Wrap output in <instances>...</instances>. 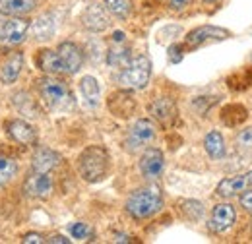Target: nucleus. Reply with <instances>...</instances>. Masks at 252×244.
I'll list each match as a JSON object with an SVG mask.
<instances>
[{"instance_id":"f257e3e1","label":"nucleus","mask_w":252,"mask_h":244,"mask_svg":"<svg viewBox=\"0 0 252 244\" xmlns=\"http://www.w3.org/2000/svg\"><path fill=\"white\" fill-rule=\"evenodd\" d=\"M78 175L90 184L105 181L111 169V155L103 146H90L78 155Z\"/></svg>"},{"instance_id":"f03ea898","label":"nucleus","mask_w":252,"mask_h":244,"mask_svg":"<svg viewBox=\"0 0 252 244\" xmlns=\"http://www.w3.org/2000/svg\"><path fill=\"white\" fill-rule=\"evenodd\" d=\"M126 214L138 221L150 219L163 208V194L158 184H148L134 190L126 200Z\"/></svg>"},{"instance_id":"7ed1b4c3","label":"nucleus","mask_w":252,"mask_h":244,"mask_svg":"<svg viewBox=\"0 0 252 244\" xmlns=\"http://www.w3.org/2000/svg\"><path fill=\"white\" fill-rule=\"evenodd\" d=\"M37 90L41 95V101L49 111H70L74 107L72 92L57 76H45L37 80Z\"/></svg>"},{"instance_id":"20e7f679","label":"nucleus","mask_w":252,"mask_h":244,"mask_svg":"<svg viewBox=\"0 0 252 244\" xmlns=\"http://www.w3.org/2000/svg\"><path fill=\"white\" fill-rule=\"evenodd\" d=\"M150 78H152V61L140 55V57L130 59L125 68H121L119 84L123 86V90L136 92V90H144Z\"/></svg>"},{"instance_id":"39448f33","label":"nucleus","mask_w":252,"mask_h":244,"mask_svg":"<svg viewBox=\"0 0 252 244\" xmlns=\"http://www.w3.org/2000/svg\"><path fill=\"white\" fill-rule=\"evenodd\" d=\"M156 140V124L148 119H140L132 124L125 140V150L128 153H136L148 148Z\"/></svg>"},{"instance_id":"423d86ee","label":"nucleus","mask_w":252,"mask_h":244,"mask_svg":"<svg viewBox=\"0 0 252 244\" xmlns=\"http://www.w3.org/2000/svg\"><path fill=\"white\" fill-rule=\"evenodd\" d=\"M30 31V22L26 18L6 16L4 22H0V41L6 45H18L26 39Z\"/></svg>"},{"instance_id":"0eeeda50","label":"nucleus","mask_w":252,"mask_h":244,"mask_svg":"<svg viewBox=\"0 0 252 244\" xmlns=\"http://www.w3.org/2000/svg\"><path fill=\"white\" fill-rule=\"evenodd\" d=\"M231 33L223 28L218 26H200L196 30L189 31L187 35V47L190 49H196V47H202V45H208V43H216V41H225L229 39Z\"/></svg>"},{"instance_id":"6e6552de","label":"nucleus","mask_w":252,"mask_h":244,"mask_svg":"<svg viewBox=\"0 0 252 244\" xmlns=\"http://www.w3.org/2000/svg\"><path fill=\"white\" fill-rule=\"evenodd\" d=\"M165 171V155L158 148H148L140 157V173L148 181H158Z\"/></svg>"},{"instance_id":"1a4fd4ad","label":"nucleus","mask_w":252,"mask_h":244,"mask_svg":"<svg viewBox=\"0 0 252 244\" xmlns=\"http://www.w3.org/2000/svg\"><path fill=\"white\" fill-rule=\"evenodd\" d=\"M8 138H12L20 146H35L37 144V132L26 119H12L4 124Z\"/></svg>"},{"instance_id":"9d476101","label":"nucleus","mask_w":252,"mask_h":244,"mask_svg":"<svg viewBox=\"0 0 252 244\" xmlns=\"http://www.w3.org/2000/svg\"><path fill=\"white\" fill-rule=\"evenodd\" d=\"M24 194L35 200H47L53 192V181L49 173H32L24 183Z\"/></svg>"},{"instance_id":"9b49d317","label":"nucleus","mask_w":252,"mask_h":244,"mask_svg":"<svg viewBox=\"0 0 252 244\" xmlns=\"http://www.w3.org/2000/svg\"><path fill=\"white\" fill-rule=\"evenodd\" d=\"M57 53L61 57V62H63V68L66 74H78L80 68L84 66V51L72 41L61 43Z\"/></svg>"},{"instance_id":"f8f14e48","label":"nucleus","mask_w":252,"mask_h":244,"mask_svg":"<svg viewBox=\"0 0 252 244\" xmlns=\"http://www.w3.org/2000/svg\"><path fill=\"white\" fill-rule=\"evenodd\" d=\"M107 105H109V111L119 119H128L136 111V99L132 97L130 90H121V92L113 93Z\"/></svg>"},{"instance_id":"ddd939ff","label":"nucleus","mask_w":252,"mask_h":244,"mask_svg":"<svg viewBox=\"0 0 252 244\" xmlns=\"http://www.w3.org/2000/svg\"><path fill=\"white\" fill-rule=\"evenodd\" d=\"M82 24L88 31L101 33L109 28V16H107V8L101 4H90L82 16Z\"/></svg>"},{"instance_id":"4468645a","label":"nucleus","mask_w":252,"mask_h":244,"mask_svg":"<svg viewBox=\"0 0 252 244\" xmlns=\"http://www.w3.org/2000/svg\"><path fill=\"white\" fill-rule=\"evenodd\" d=\"M61 153L51 148H37L32 155V171L33 173H51L59 167Z\"/></svg>"},{"instance_id":"2eb2a0df","label":"nucleus","mask_w":252,"mask_h":244,"mask_svg":"<svg viewBox=\"0 0 252 244\" xmlns=\"http://www.w3.org/2000/svg\"><path fill=\"white\" fill-rule=\"evenodd\" d=\"M150 115L156 119L158 122H161L163 126L173 124L179 111H177V103L171 97H158L152 105H150Z\"/></svg>"},{"instance_id":"dca6fc26","label":"nucleus","mask_w":252,"mask_h":244,"mask_svg":"<svg viewBox=\"0 0 252 244\" xmlns=\"http://www.w3.org/2000/svg\"><path fill=\"white\" fill-rule=\"evenodd\" d=\"M252 188V171L245 173V175H237V177H229V179H223L218 184V194L221 198H233L245 190Z\"/></svg>"},{"instance_id":"f3484780","label":"nucleus","mask_w":252,"mask_h":244,"mask_svg":"<svg viewBox=\"0 0 252 244\" xmlns=\"http://www.w3.org/2000/svg\"><path fill=\"white\" fill-rule=\"evenodd\" d=\"M237 219V214H235V208L231 204H218L212 212V219H210V229L214 233H225L227 229L233 227Z\"/></svg>"},{"instance_id":"a211bd4d","label":"nucleus","mask_w":252,"mask_h":244,"mask_svg":"<svg viewBox=\"0 0 252 244\" xmlns=\"http://www.w3.org/2000/svg\"><path fill=\"white\" fill-rule=\"evenodd\" d=\"M35 64H37V68H39L45 76H59V74L64 72L59 53H57V51H51V49H41V51H37Z\"/></svg>"},{"instance_id":"6ab92c4d","label":"nucleus","mask_w":252,"mask_h":244,"mask_svg":"<svg viewBox=\"0 0 252 244\" xmlns=\"http://www.w3.org/2000/svg\"><path fill=\"white\" fill-rule=\"evenodd\" d=\"M57 31V16L51 12L41 14L33 24H30V33L37 41H47L55 35Z\"/></svg>"},{"instance_id":"aec40b11","label":"nucleus","mask_w":252,"mask_h":244,"mask_svg":"<svg viewBox=\"0 0 252 244\" xmlns=\"http://www.w3.org/2000/svg\"><path fill=\"white\" fill-rule=\"evenodd\" d=\"M37 4H39V0H0V14L26 18L37 8Z\"/></svg>"},{"instance_id":"412c9836","label":"nucleus","mask_w":252,"mask_h":244,"mask_svg":"<svg viewBox=\"0 0 252 244\" xmlns=\"http://www.w3.org/2000/svg\"><path fill=\"white\" fill-rule=\"evenodd\" d=\"M24 53H14L12 57H8L0 68V80L4 84H14L24 68Z\"/></svg>"},{"instance_id":"4be33fe9","label":"nucleus","mask_w":252,"mask_h":244,"mask_svg":"<svg viewBox=\"0 0 252 244\" xmlns=\"http://www.w3.org/2000/svg\"><path fill=\"white\" fill-rule=\"evenodd\" d=\"M12 105H14V107L18 109V113L24 115L26 119H37V117H39L37 101L30 95V92H16L12 95Z\"/></svg>"},{"instance_id":"5701e85b","label":"nucleus","mask_w":252,"mask_h":244,"mask_svg":"<svg viewBox=\"0 0 252 244\" xmlns=\"http://www.w3.org/2000/svg\"><path fill=\"white\" fill-rule=\"evenodd\" d=\"M80 92H82V97H84L88 107H97L99 105L101 88H99V84H97V80L94 76H84L80 80Z\"/></svg>"},{"instance_id":"b1692460","label":"nucleus","mask_w":252,"mask_h":244,"mask_svg":"<svg viewBox=\"0 0 252 244\" xmlns=\"http://www.w3.org/2000/svg\"><path fill=\"white\" fill-rule=\"evenodd\" d=\"M204 150L212 159H223L225 157V140L221 136V132L212 130L206 134L204 138Z\"/></svg>"},{"instance_id":"393cba45","label":"nucleus","mask_w":252,"mask_h":244,"mask_svg":"<svg viewBox=\"0 0 252 244\" xmlns=\"http://www.w3.org/2000/svg\"><path fill=\"white\" fill-rule=\"evenodd\" d=\"M249 119V111L239 105V103H233V105H227L223 111H221V121L227 126H239Z\"/></svg>"},{"instance_id":"a878e982","label":"nucleus","mask_w":252,"mask_h":244,"mask_svg":"<svg viewBox=\"0 0 252 244\" xmlns=\"http://www.w3.org/2000/svg\"><path fill=\"white\" fill-rule=\"evenodd\" d=\"M130 59H132L130 49H128V47H123V43H117V47H113V49L107 53V64H109L111 68H125Z\"/></svg>"},{"instance_id":"bb28decb","label":"nucleus","mask_w":252,"mask_h":244,"mask_svg":"<svg viewBox=\"0 0 252 244\" xmlns=\"http://www.w3.org/2000/svg\"><path fill=\"white\" fill-rule=\"evenodd\" d=\"M18 175V163L8 157H0V188L8 186Z\"/></svg>"},{"instance_id":"cd10ccee","label":"nucleus","mask_w":252,"mask_h":244,"mask_svg":"<svg viewBox=\"0 0 252 244\" xmlns=\"http://www.w3.org/2000/svg\"><path fill=\"white\" fill-rule=\"evenodd\" d=\"M105 8L117 16V18H128L130 14V0H105Z\"/></svg>"},{"instance_id":"c85d7f7f","label":"nucleus","mask_w":252,"mask_h":244,"mask_svg":"<svg viewBox=\"0 0 252 244\" xmlns=\"http://www.w3.org/2000/svg\"><path fill=\"white\" fill-rule=\"evenodd\" d=\"M181 210H183V215L190 219V221H198L202 215H204V206L196 200H187L181 204Z\"/></svg>"},{"instance_id":"c756f323","label":"nucleus","mask_w":252,"mask_h":244,"mask_svg":"<svg viewBox=\"0 0 252 244\" xmlns=\"http://www.w3.org/2000/svg\"><path fill=\"white\" fill-rule=\"evenodd\" d=\"M235 144H237V150L243 153V155L251 157L252 155V126L241 130V134L237 136V142H235Z\"/></svg>"},{"instance_id":"7c9ffc66","label":"nucleus","mask_w":252,"mask_h":244,"mask_svg":"<svg viewBox=\"0 0 252 244\" xmlns=\"http://www.w3.org/2000/svg\"><path fill=\"white\" fill-rule=\"evenodd\" d=\"M68 231H70L72 239H76V241H88V239L94 235L88 223H72V225L68 227Z\"/></svg>"},{"instance_id":"2f4dec72","label":"nucleus","mask_w":252,"mask_h":244,"mask_svg":"<svg viewBox=\"0 0 252 244\" xmlns=\"http://www.w3.org/2000/svg\"><path fill=\"white\" fill-rule=\"evenodd\" d=\"M183 57H185V47H183V45L175 43V45L169 47V62L179 64V62L183 61Z\"/></svg>"},{"instance_id":"473e14b6","label":"nucleus","mask_w":252,"mask_h":244,"mask_svg":"<svg viewBox=\"0 0 252 244\" xmlns=\"http://www.w3.org/2000/svg\"><path fill=\"white\" fill-rule=\"evenodd\" d=\"M22 243L24 244H43L45 243V239H43V235H39V233H28V235L22 237Z\"/></svg>"},{"instance_id":"72a5a7b5","label":"nucleus","mask_w":252,"mask_h":244,"mask_svg":"<svg viewBox=\"0 0 252 244\" xmlns=\"http://www.w3.org/2000/svg\"><path fill=\"white\" fill-rule=\"evenodd\" d=\"M241 206H243L245 210H249V212H252V188H249V190H245V194L241 196Z\"/></svg>"},{"instance_id":"f704fd0d","label":"nucleus","mask_w":252,"mask_h":244,"mask_svg":"<svg viewBox=\"0 0 252 244\" xmlns=\"http://www.w3.org/2000/svg\"><path fill=\"white\" fill-rule=\"evenodd\" d=\"M192 0H169V6H171V10H183V8H187Z\"/></svg>"},{"instance_id":"c9c22d12","label":"nucleus","mask_w":252,"mask_h":244,"mask_svg":"<svg viewBox=\"0 0 252 244\" xmlns=\"http://www.w3.org/2000/svg\"><path fill=\"white\" fill-rule=\"evenodd\" d=\"M45 243H57V244H70V239H66L63 235H53L51 239H45Z\"/></svg>"},{"instance_id":"e433bc0d","label":"nucleus","mask_w":252,"mask_h":244,"mask_svg":"<svg viewBox=\"0 0 252 244\" xmlns=\"http://www.w3.org/2000/svg\"><path fill=\"white\" fill-rule=\"evenodd\" d=\"M113 41L115 43H125V33L123 31H115L113 33Z\"/></svg>"},{"instance_id":"4c0bfd02","label":"nucleus","mask_w":252,"mask_h":244,"mask_svg":"<svg viewBox=\"0 0 252 244\" xmlns=\"http://www.w3.org/2000/svg\"><path fill=\"white\" fill-rule=\"evenodd\" d=\"M204 2H216V0H204Z\"/></svg>"},{"instance_id":"58836bf2","label":"nucleus","mask_w":252,"mask_h":244,"mask_svg":"<svg viewBox=\"0 0 252 244\" xmlns=\"http://www.w3.org/2000/svg\"><path fill=\"white\" fill-rule=\"evenodd\" d=\"M251 59H252V57H251Z\"/></svg>"}]
</instances>
